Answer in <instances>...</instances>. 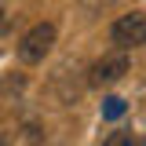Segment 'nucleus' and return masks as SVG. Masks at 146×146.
<instances>
[{
	"label": "nucleus",
	"instance_id": "3",
	"mask_svg": "<svg viewBox=\"0 0 146 146\" xmlns=\"http://www.w3.org/2000/svg\"><path fill=\"white\" fill-rule=\"evenodd\" d=\"M110 40L117 48H124V51L146 44V11H128V15H121L110 26Z\"/></svg>",
	"mask_w": 146,
	"mask_h": 146
},
{
	"label": "nucleus",
	"instance_id": "4",
	"mask_svg": "<svg viewBox=\"0 0 146 146\" xmlns=\"http://www.w3.org/2000/svg\"><path fill=\"white\" fill-rule=\"evenodd\" d=\"M124 99H117V95H110L106 102H102V117H106V121H121V117H124Z\"/></svg>",
	"mask_w": 146,
	"mask_h": 146
},
{
	"label": "nucleus",
	"instance_id": "5",
	"mask_svg": "<svg viewBox=\"0 0 146 146\" xmlns=\"http://www.w3.org/2000/svg\"><path fill=\"white\" fill-rule=\"evenodd\" d=\"M22 88H26V77H22V73H15V77L7 73V77H4V91H7V95H11V91H22Z\"/></svg>",
	"mask_w": 146,
	"mask_h": 146
},
{
	"label": "nucleus",
	"instance_id": "1",
	"mask_svg": "<svg viewBox=\"0 0 146 146\" xmlns=\"http://www.w3.org/2000/svg\"><path fill=\"white\" fill-rule=\"evenodd\" d=\"M51 48H55V22H36L18 40V62L36 66V62H44L51 55Z\"/></svg>",
	"mask_w": 146,
	"mask_h": 146
},
{
	"label": "nucleus",
	"instance_id": "7",
	"mask_svg": "<svg viewBox=\"0 0 146 146\" xmlns=\"http://www.w3.org/2000/svg\"><path fill=\"white\" fill-rule=\"evenodd\" d=\"M4 29H7V15L0 11V33H4Z\"/></svg>",
	"mask_w": 146,
	"mask_h": 146
},
{
	"label": "nucleus",
	"instance_id": "2",
	"mask_svg": "<svg viewBox=\"0 0 146 146\" xmlns=\"http://www.w3.org/2000/svg\"><path fill=\"white\" fill-rule=\"evenodd\" d=\"M131 70V58H128V51L124 48H117V51H110V55H102L99 62H91V77H88V84L91 88H113L124 73Z\"/></svg>",
	"mask_w": 146,
	"mask_h": 146
},
{
	"label": "nucleus",
	"instance_id": "6",
	"mask_svg": "<svg viewBox=\"0 0 146 146\" xmlns=\"http://www.w3.org/2000/svg\"><path fill=\"white\" fill-rule=\"evenodd\" d=\"M102 146H135L131 143V135H128V131H110V139Z\"/></svg>",
	"mask_w": 146,
	"mask_h": 146
},
{
	"label": "nucleus",
	"instance_id": "8",
	"mask_svg": "<svg viewBox=\"0 0 146 146\" xmlns=\"http://www.w3.org/2000/svg\"><path fill=\"white\" fill-rule=\"evenodd\" d=\"M0 146H7V139H4V135H0Z\"/></svg>",
	"mask_w": 146,
	"mask_h": 146
}]
</instances>
